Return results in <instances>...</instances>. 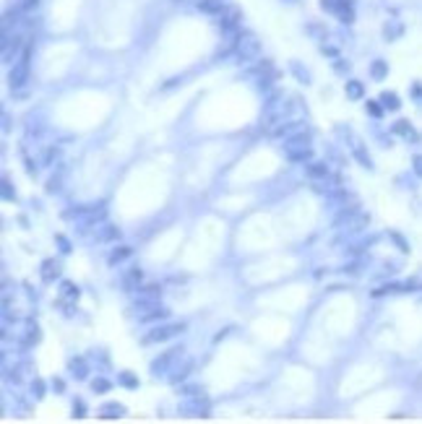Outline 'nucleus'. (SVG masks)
Wrapping results in <instances>:
<instances>
[{
	"label": "nucleus",
	"instance_id": "obj_1",
	"mask_svg": "<svg viewBox=\"0 0 422 424\" xmlns=\"http://www.w3.org/2000/svg\"><path fill=\"white\" fill-rule=\"evenodd\" d=\"M63 219H73L78 227H99L107 219V208L104 203H94V206H76V208H65Z\"/></svg>",
	"mask_w": 422,
	"mask_h": 424
},
{
	"label": "nucleus",
	"instance_id": "obj_2",
	"mask_svg": "<svg viewBox=\"0 0 422 424\" xmlns=\"http://www.w3.org/2000/svg\"><path fill=\"white\" fill-rule=\"evenodd\" d=\"M32 57H34V47H32V44H26V47L21 50V55L13 60V65H11V73H8V83H11V88H21V86L29 81V73H32Z\"/></svg>",
	"mask_w": 422,
	"mask_h": 424
},
{
	"label": "nucleus",
	"instance_id": "obj_3",
	"mask_svg": "<svg viewBox=\"0 0 422 424\" xmlns=\"http://www.w3.org/2000/svg\"><path fill=\"white\" fill-rule=\"evenodd\" d=\"M185 356V349L183 346H172V349H167V351H162L157 359H151V365H149V372L154 375V377H167L170 372H172V367L177 365Z\"/></svg>",
	"mask_w": 422,
	"mask_h": 424
},
{
	"label": "nucleus",
	"instance_id": "obj_4",
	"mask_svg": "<svg viewBox=\"0 0 422 424\" xmlns=\"http://www.w3.org/2000/svg\"><path fill=\"white\" fill-rule=\"evenodd\" d=\"M211 411V401L198 393V396H183V401L177 404V414L180 416H190V419H198V416H209Z\"/></svg>",
	"mask_w": 422,
	"mask_h": 424
},
{
	"label": "nucleus",
	"instance_id": "obj_5",
	"mask_svg": "<svg viewBox=\"0 0 422 424\" xmlns=\"http://www.w3.org/2000/svg\"><path fill=\"white\" fill-rule=\"evenodd\" d=\"M235 57L240 63H253L261 57V39L256 34H237L235 42Z\"/></svg>",
	"mask_w": 422,
	"mask_h": 424
},
{
	"label": "nucleus",
	"instance_id": "obj_6",
	"mask_svg": "<svg viewBox=\"0 0 422 424\" xmlns=\"http://www.w3.org/2000/svg\"><path fill=\"white\" fill-rule=\"evenodd\" d=\"M183 330H185V323H162V325H157V328L146 330L144 339H141V344H146V346H151V344H164V341H170V339H177Z\"/></svg>",
	"mask_w": 422,
	"mask_h": 424
},
{
	"label": "nucleus",
	"instance_id": "obj_7",
	"mask_svg": "<svg viewBox=\"0 0 422 424\" xmlns=\"http://www.w3.org/2000/svg\"><path fill=\"white\" fill-rule=\"evenodd\" d=\"M159 302H162V286H157V284L138 286L136 292H133V310H136V315L138 312H146L149 307L159 305Z\"/></svg>",
	"mask_w": 422,
	"mask_h": 424
},
{
	"label": "nucleus",
	"instance_id": "obj_8",
	"mask_svg": "<svg viewBox=\"0 0 422 424\" xmlns=\"http://www.w3.org/2000/svg\"><path fill=\"white\" fill-rule=\"evenodd\" d=\"M193 367H195V362L190 359V356H183V359L172 367V372L167 375V383H170V385H180V383H185L188 377H190V372H193Z\"/></svg>",
	"mask_w": 422,
	"mask_h": 424
},
{
	"label": "nucleus",
	"instance_id": "obj_9",
	"mask_svg": "<svg viewBox=\"0 0 422 424\" xmlns=\"http://www.w3.org/2000/svg\"><path fill=\"white\" fill-rule=\"evenodd\" d=\"M302 130H305V123H302V120L287 117V120H282V123H276V125H274L271 136L284 141V138H290V136H297V133H302Z\"/></svg>",
	"mask_w": 422,
	"mask_h": 424
},
{
	"label": "nucleus",
	"instance_id": "obj_10",
	"mask_svg": "<svg viewBox=\"0 0 422 424\" xmlns=\"http://www.w3.org/2000/svg\"><path fill=\"white\" fill-rule=\"evenodd\" d=\"M219 16H221V18H219V29L224 32V34H237V26H240L242 11H240V8H235V6H230V8L221 11Z\"/></svg>",
	"mask_w": 422,
	"mask_h": 424
},
{
	"label": "nucleus",
	"instance_id": "obj_11",
	"mask_svg": "<svg viewBox=\"0 0 422 424\" xmlns=\"http://www.w3.org/2000/svg\"><path fill=\"white\" fill-rule=\"evenodd\" d=\"M170 318V310L159 302V305H154V307H149L146 312H138V323H162V320H167Z\"/></svg>",
	"mask_w": 422,
	"mask_h": 424
},
{
	"label": "nucleus",
	"instance_id": "obj_12",
	"mask_svg": "<svg viewBox=\"0 0 422 424\" xmlns=\"http://www.w3.org/2000/svg\"><path fill=\"white\" fill-rule=\"evenodd\" d=\"M39 276H42V281H44V284H55V279H60V263H58L55 258L42 260Z\"/></svg>",
	"mask_w": 422,
	"mask_h": 424
},
{
	"label": "nucleus",
	"instance_id": "obj_13",
	"mask_svg": "<svg viewBox=\"0 0 422 424\" xmlns=\"http://www.w3.org/2000/svg\"><path fill=\"white\" fill-rule=\"evenodd\" d=\"M141 279H144V274H141V268H130V271H125L123 274V279H120V286H123V292H136V289L141 286Z\"/></svg>",
	"mask_w": 422,
	"mask_h": 424
},
{
	"label": "nucleus",
	"instance_id": "obj_14",
	"mask_svg": "<svg viewBox=\"0 0 422 424\" xmlns=\"http://www.w3.org/2000/svg\"><path fill=\"white\" fill-rule=\"evenodd\" d=\"M94 239L102 242V245H107V242H118V239H120V229H118L115 224H99L97 232H94Z\"/></svg>",
	"mask_w": 422,
	"mask_h": 424
},
{
	"label": "nucleus",
	"instance_id": "obj_15",
	"mask_svg": "<svg viewBox=\"0 0 422 424\" xmlns=\"http://www.w3.org/2000/svg\"><path fill=\"white\" fill-rule=\"evenodd\" d=\"M68 372H71V377H76V380H86L89 377V362L83 359V356H71L68 359Z\"/></svg>",
	"mask_w": 422,
	"mask_h": 424
},
{
	"label": "nucleus",
	"instance_id": "obj_16",
	"mask_svg": "<svg viewBox=\"0 0 422 424\" xmlns=\"http://www.w3.org/2000/svg\"><path fill=\"white\" fill-rule=\"evenodd\" d=\"M24 47H26V44H24V39H21L18 34L13 37V44H11V37L6 34V39H3V60H6V63H13L16 52L24 50Z\"/></svg>",
	"mask_w": 422,
	"mask_h": 424
},
{
	"label": "nucleus",
	"instance_id": "obj_17",
	"mask_svg": "<svg viewBox=\"0 0 422 424\" xmlns=\"http://www.w3.org/2000/svg\"><path fill=\"white\" fill-rule=\"evenodd\" d=\"M97 414H99L102 419H123V416H125V406L118 404V401H107V404L99 406Z\"/></svg>",
	"mask_w": 422,
	"mask_h": 424
},
{
	"label": "nucleus",
	"instance_id": "obj_18",
	"mask_svg": "<svg viewBox=\"0 0 422 424\" xmlns=\"http://www.w3.org/2000/svg\"><path fill=\"white\" fill-rule=\"evenodd\" d=\"M287 159H290L292 164H307V162H313V146H302V148L287 151Z\"/></svg>",
	"mask_w": 422,
	"mask_h": 424
},
{
	"label": "nucleus",
	"instance_id": "obj_19",
	"mask_svg": "<svg viewBox=\"0 0 422 424\" xmlns=\"http://www.w3.org/2000/svg\"><path fill=\"white\" fill-rule=\"evenodd\" d=\"M130 255H133V248H130V245H118V248H112V253L107 255V263L115 268V265H120V263L128 260Z\"/></svg>",
	"mask_w": 422,
	"mask_h": 424
},
{
	"label": "nucleus",
	"instance_id": "obj_20",
	"mask_svg": "<svg viewBox=\"0 0 422 424\" xmlns=\"http://www.w3.org/2000/svg\"><path fill=\"white\" fill-rule=\"evenodd\" d=\"M44 128H47V125H44V117L42 115H29L26 117V125H24V130H26V138H37V136H42V130Z\"/></svg>",
	"mask_w": 422,
	"mask_h": 424
},
{
	"label": "nucleus",
	"instance_id": "obj_21",
	"mask_svg": "<svg viewBox=\"0 0 422 424\" xmlns=\"http://www.w3.org/2000/svg\"><path fill=\"white\" fill-rule=\"evenodd\" d=\"M39 339H42L39 325H37L34 320H26V325H24V336H21V344H24V346H32V344H37Z\"/></svg>",
	"mask_w": 422,
	"mask_h": 424
},
{
	"label": "nucleus",
	"instance_id": "obj_22",
	"mask_svg": "<svg viewBox=\"0 0 422 424\" xmlns=\"http://www.w3.org/2000/svg\"><path fill=\"white\" fill-rule=\"evenodd\" d=\"M307 177L310 180H328V162H307Z\"/></svg>",
	"mask_w": 422,
	"mask_h": 424
},
{
	"label": "nucleus",
	"instance_id": "obj_23",
	"mask_svg": "<svg viewBox=\"0 0 422 424\" xmlns=\"http://www.w3.org/2000/svg\"><path fill=\"white\" fill-rule=\"evenodd\" d=\"M349 146H352V154H354V159H357V162H360V164H362L365 169H373V159H370V154L365 151V146H362L360 141H354V138H352V143H349Z\"/></svg>",
	"mask_w": 422,
	"mask_h": 424
},
{
	"label": "nucleus",
	"instance_id": "obj_24",
	"mask_svg": "<svg viewBox=\"0 0 422 424\" xmlns=\"http://www.w3.org/2000/svg\"><path fill=\"white\" fill-rule=\"evenodd\" d=\"M344 92H347V97H349L352 102H360V99L365 97V86H362V81H357V78H349V81L344 83Z\"/></svg>",
	"mask_w": 422,
	"mask_h": 424
},
{
	"label": "nucleus",
	"instance_id": "obj_25",
	"mask_svg": "<svg viewBox=\"0 0 422 424\" xmlns=\"http://www.w3.org/2000/svg\"><path fill=\"white\" fill-rule=\"evenodd\" d=\"M224 8H227V0H198V11L211 13V16L221 13Z\"/></svg>",
	"mask_w": 422,
	"mask_h": 424
},
{
	"label": "nucleus",
	"instance_id": "obj_26",
	"mask_svg": "<svg viewBox=\"0 0 422 424\" xmlns=\"http://www.w3.org/2000/svg\"><path fill=\"white\" fill-rule=\"evenodd\" d=\"M302 146H310V136L302 130L297 133V136H290V138H284V151H292V148H302Z\"/></svg>",
	"mask_w": 422,
	"mask_h": 424
},
{
	"label": "nucleus",
	"instance_id": "obj_27",
	"mask_svg": "<svg viewBox=\"0 0 422 424\" xmlns=\"http://www.w3.org/2000/svg\"><path fill=\"white\" fill-rule=\"evenodd\" d=\"M118 385H123V388H128V390H138V385H141V380L133 372H128V370H123V372H118Z\"/></svg>",
	"mask_w": 422,
	"mask_h": 424
},
{
	"label": "nucleus",
	"instance_id": "obj_28",
	"mask_svg": "<svg viewBox=\"0 0 422 424\" xmlns=\"http://www.w3.org/2000/svg\"><path fill=\"white\" fill-rule=\"evenodd\" d=\"M60 297L63 299H78L81 297V289L73 281H60Z\"/></svg>",
	"mask_w": 422,
	"mask_h": 424
},
{
	"label": "nucleus",
	"instance_id": "obj_29",
	"mask_svg": "<svg viewBox=\"0 0 422 424\" xmlns=\"http://www.w3.org/2000/svg\"><path fill=\"white\" fill-rule=\"evenodd\" d=\"M29 388H32V396H34V401H42L44 396H47V383H44L42 377H34Z\"/></svg>",
	"mask_w": 422,
	"mask_h": 424
},
{
	"label": "nucleus",
	"instance_id": "obj_30",
	"mask_svg": "<svg viewBox=\"0 0 422 424\" xmlns=\"http://www.w3.org/2000/svg\"><path fill=\"white\" fill-rule=\"evenodd\" d=\"M290 71L295 73V78H297L300 83H305V86L310 83V73H307V68H302V65H300L297 60H292V63H290Z\"/></svg>",
	"mask_w": 422,
	"mask_h": 424
},
{
	"label": "nucleus",
	"instance_id": "obj_31",
	"mask_svg": "<svg viewBox=\"0 0 422 424\" xmlns=\"http://www.w3.org/2000/svg\"><path fill=\"white\" fill-rule=\"evenodd\" d=\"M386 73H388V65H386L383 60H375V63L370 65V76H373L375 81H383Z\"/></svg>",
	"mask_w": 422,
	"mask_h": 424
},
{
	"label": "nucleus",
	"instance_id": "obj_32",
	"mask_svg": "<svg viewBox=\"0 0 422 424\" xmlns=\"http://www.w3.org/2000/svg\"><path fill=\"white\" fill-rule=\"evenodd\" d=\"M393 133H399V136H404V138H412V141L417 138V133L412 130V125H409L407 120H399V123L393 125Z\"/></svg>",
	"mask_w": 422,
	"mask_h": 424
},
{
	"label": "nucleus",
	"instance_id": "obj_33",
	"mask_svg": "<svg viewBox=\"0 0 422 424\" xmlns=\"http://www.w3.org/2000/svg\"><path fill=\"white\" fill-rule=\"evenodd\" d=\"M381 104H383L386 109H399V107H402V102H399V97H396L393 92H383V94H381Z\"/></svg>",
	"mask_w": 422,
	"mask_h": 424
},
{
	"label": "nucleus",
	"instance_id": "obj_34",
	"mask_svg": "<svg viewBox=\"0 0 422 424\" xmlns=\"http://www.w3.org/2000/svg\"><path fill=\"white\" fill-rule=\"evenodd\" d=\"M71 411H73V419H83L86 416V401L83 398H73V404H71Z\"/></svg>",
	"mask_w": 422,
	"mask_h": 424
},
{
	"label": "nucleus",
	"instance_id": "obj_35",
	"mask_svg": "<svg viewBox=\"0 0 422 424\" xmlns=\"http://www.w3.org/2000/svg\"><path fill=\"white\" fill-rule=\"evenodd\" d=\"M55 245H58V250H60L63 255H71V250H73L71 239L65 237V234H55Z\"/></svg>",
	"mask_w": 422,
	"mask_h": 424
},
{
	"label": "nucleus",
	"instance_id": "obj_36",
	"mask_svg": "<svg viewBox=\"0 0 422 424\" xmlns=\"http://www.w3.org/2000/svg\"><path fill=\"white\" fill-rule=\"evenodd\" d=\"M109 388H112V383H109L107 377H94V380H92V390L94 393H107Z\"/></svg>",
	"mask_w": 422,
	"mask_h": 424
},
{
	"label": "nucleus",
	"instance_id": "obj_37",
	"mask_svg": "<svg viewBox=\"0 0 422 424\" xmlns=\"http://www.w3.org/2000/svg\"><path fill=\"white\" fill-rule=\"evenodd\" d=\"M0 193H3V200H16V190L8 177H3V183H0Z\"/></svg>",
	"mask_w": 422,
	"mask_h": 424
},
{
	"label": "nucleus",
	"instance_id": "obj_38",
	"mask_svg": "<svg viewBox=\"0 0 422 424\" xmlns=\"http://www.w3.org/2000/svg\"><path fill=\"white\" fill-rule=\"evenodd\" d=\"M60 188H63V172L52 174L47 180V193H60Z\"/></svg>",
	"mask_w": 422,
	"mask_h": 424
},
{
	"label": "nucleus",
	"instance_id": "obj_39",
	"mask_svg": "<svg viewBox=\"0 0 422 424\" xmlns=\"http://www.w3.org/2000/svg\"><path fill=\"white\" fill-rule=\"evenodd\" d=\"M336 16H339V21H344V24H352V21H354V13H352V8L347 3H342V8L336 11Z\"/></svg>",
	"mask_w": 422,
	"mask_h": 424
},
{
	"label": "nucleus",
	"instance_id": "obj_40",
	"mask_svg": "<svg viewBox=\"0 0 422 424\" xmlns=\"http://www.w3.org/2000/svg\"><path fill=\"white\" fill-rule=\"evenodd\" d=\"M58 154H60V151H58L55 146H50L47 151H44V156H42V164H47V167H52V164L58 162Z\"/></svg>",
	"mask_w": 422,
	"mask_h": 424
},
{
	"label": "nucleus",
	"instance_id": "obj_41",
	"mask_svg": "<svg viewBox=\"0 0 422 424\" xmlns=\"http://www.w3.org/2000/svg\"><path fill=\"white\" fill-rule=\"evenodd\" d=\"M342 3H344V0H321V8H323V11H331V13H336V11L342 8Z\"/></svg>",
	"mask_w": 422,
	"mask_h": 424
},
{
	"label": "nucleus",
	"instance_id": "obj_42",
	"mask_svg": "<svg viewBox=\"0 0 422 424\" xmlns=\"http://www.w3.org/2000/svg\"><path fill=\"white\" fill-rule=\"evenodd\" d=\"M198 393H204V388H201V385H195V383L180 388V396H198Z\"/></svg>",
	"mask_w": 422,
	"mask_h": 424
},
{
	"label": "nucleus",
	"instance_id": "obj_43",
	"mask_svg": "<svg viewBox=\"0 0 422 424\" xmlns=\"http://www.w3.org/2000/svg\"><path fill=\"white\" fill-rule=\"evenodd\" d=\"M368 112H370L373 117H381V115H383V104H378V102H368Z\"/></svg>",
	"mask_w": 422,
	"mask_h": 424
},
{
	"label": "nucleus",
	"instance_id": "obj_44",
	"mask_svg": "<svg viewBox=\"0 0 422 424\" xmlns=\"http://www.w3.org/2000/svg\"><path fill=\"white\" fill-rule=\"evenodd\" d=\"M50 388L60 396V393H65V380H63V377H52V383H50Z\"/></svg>",
	"mask_w": 422,
	"mask_h": 424
},
{
	"label": "nucleus",
	"instance_id": "obj_45",
	"mask_svg": "<svg viewBox=\"0 0 422 424\" xmlns=\"http://www.w3.org/2000/svg\"><path fill=\"white\" fill-rule=\"evenodd\" d=\"M334 68H336V73H347V71H349V63H344V60H336V63H334Z\"/></svg>",
	"mask_w": 422,
	"mask_h": 424
},
{
	"label": "nucleus",
	"instance_id": "obj_46",
	"mask_svg": "<svg viewBox=\"0 0 422 424\" xmlns=\"http://www.w3.org/2000/svg\"><path fill=\"white\" fill-rule=\"evenodd\" d=\"M393 242H396V245H399V250H404V253H407V250H409V248H407V242H404V239H402V237H399V234H393Z\"/></svg>",
	"mask_w": 422,
	"mask_h": 424
},
{
	"label": "nucleus",
	"instance_id": "obj_47",
	"mask_svg": "<svg viewBox=\"0 0 422 424\" xmlns=\"http://www.w3.org/2000/svg\"><path fill=\"white\" fill-rule=\"evenodd\" d=\"M3 130H6V133L11 130V115H8V112H3Z\"/></svg>",
	"mask_w": 422,
	"mask_h": 424
},
{
	"label": "nucleus",
	"instance_id": "obj_48",
	"mask_svg": "<svg viewBox=\"0 0 422 424\" xmlns=\"http://www.w3.org/2000/svg\"><path fill=\"white\" fill-rule=\"evenodd\" d=\"M414 172L422 177V156H417V159H414Z\"/></svg>",
	"mask_w": 422,
	"mask_h": 424
},
{
	"label": "nucleus",
	"instance_id": "obj_49",
	"mask_svg": "<svg viewBox=\"0 0 422 424\" xmlns=\"http://www.w3.org/2000/svg\"><path fill=\"white\" fill-rule=\"evenodd\" d=\"M287 3H297V0H287Z\"/></svg>",
	"mask_w": 422,
	"mask_h": 424
},
{
	"label": "nucleus",
	"instance_id": "obj_50",
	"mask_svg": "<svg viewBox=\"0 0 422 424\" xmlns=\"http://www.w3.org/2000/svg\"><path fill=\"white\" fill-rule=\"evenodd\" d=\"M344 3H347V0H344Z\"/></svg>",
	"mask_w": 422,
	"mask_h": 424
}]
</instances>
